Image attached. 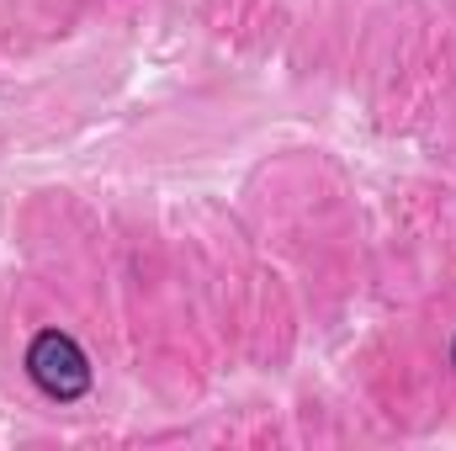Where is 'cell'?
<instances>
[{"label":"cell","instance_id":"cell-2","mask_svg":"<svg viewBox=\"0 0 456 451\" xmlns=\"http://www.w3.org/2000/svg\"><path fill=\"white\" fill-rule=\"evenodd\" d=\"M452 366H456V345H452Z\"/></svg>","mask_w":456,"mask_h":451},{"label":"cell","instance_id":"cell-1","mask_svg":"<svg viewBox=\"0 0 456 451\" xmlns=\"http://www.w3.org/2000/svg\"><path fill=\"white\" fill-rule=\"evenodd\" d=\"M27 377L37 382V393L75 404L91 393V356L80 350V340L64 330H37L27 345Z\"/></svg>","mask_w":456,"mask_h":451}]
</instances>
